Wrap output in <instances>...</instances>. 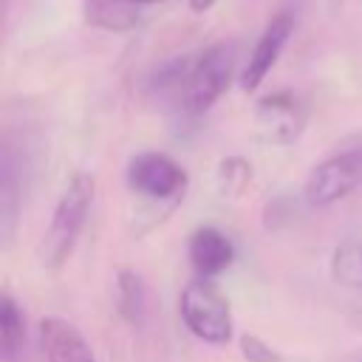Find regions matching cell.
Wrapping results in <instances>:
<instances>
[{
	"instance_id": "cell-1",
	"label": "cell",
	"mask_w": 362,
	"mask_h": 362,
	"mask_svg": "<svg viewBox=\"0 0 362 362\" xmlns=\"http://www.w3.org/2000/svg\"><path fill=\"white\" fill-rule=\"evenodd\" d=\"M235 65H238V51L235 42H212L206 45L195 59H189V68L184 74V82L170 102L178 119L195 122L201 119L232 85L235 79Z\"/></svg>"
},
{
	"instance_id": "cell-2",
	"label": "cell",
	"mask_w": 362,
	"mask_h": 362,
	"mask_svg": "<svg viewBox=\"0 0 362 362\" xmlns=\"http://www.w3.org/2000/svg\"><path fill=\"white\" fill-rule=\"evenodd\" d=\"M93 195H96V181L88 173H76L68 181V187L62 189V195L51 212V221L42 232L40 249H37L40 263L48 272H59L65 266V260L71 257V252L88 223Z\"/></svg>"
},
{
	"instance_id": "cell-3",
	"label": "cell",
	"mask_w": 362,
	"mask_h": 362,
	"mask_svg": "<svg viewBox=\"0 0 362 362\" xmlns=\"http://www.w3.org/2000/svg\"><path fill=\"white\" fill-rule=\"evenodd\" d=\"M178 314L187 331L206 345H229L232 339V305L209 277H195L178 297Z\"/></svg>"
},
{
	"instance_id": "cell-4",
	"label": "cell",
	"mask_w": 362,
	"mask_h": 362,
	"mask_svg": "<svg viewBox=\"0 0 362 362\" xmlns=\"http://www.w3.org/2000/svg\"><path fill=\"white\" fill-rule=\"evenodd\" d=\"M362 187V147H351L314 164L305 178L303 198L311 209H328Z\"/></svg>"
},
{
	"instance_id": "cell-5",
	"label": "cell",
	"mask_w": 362,
	"mask_h": 362,
	"mask_svg": "<svg viewBox=\"0 0 362 362\" xmlns=\"http://www.w3.org/2000/svg\"><path fill=\"white\" fill-rule=\"evenodd\" d=\"M127 187L147 201H178L189 184L187 170L167 153L141 150L127 161Z\"/></svg>"
},
{
	"instance_id": "cell-6",
	"label": "cell",
	"mask_w": 362,
	"mask_h": 362,
	"mask_svg": "<svg viewBox=\"0 0 362 362\" xmlns=\"http://www.w3.org/2000/svg\"><path fill=\"white\" fill-rule=\"evenodd\" d=\"M252 116H255V130L266 144L288 147L303 136L308 124V105L291 90H277L257 99Z\"/></svg>"
},
{
	"instance_id": "cell-7",
	"label": "cell",
	"mask_w": 362,
	"mask_h": 362,
	"mask_svg": "<svg viewBox=\"0 0 362 362\" xmlns=\"http://www.w3.org/2000/svg\"><path fill=\"white\" fill-rule=\"evenodd\" d=\"M291 31H294V17H291V11H277V14L266 23V28H263L260 40L255 42V48H252V54H249V59H246V65H243V71H240V79H238V85H240L246 93L257 90V88L263 85V79L269 76V71L277 65V57L283 54V48H286V42H288Z\"/></svg>"
},
{
	"instance_id": "cell-8",
	"label": "cell",
	"mask_w": 362,
	"mask_h": 362,
	"mask_svg": "<svg viewBox=\"0 0 362 362\" xmlns=\"http://www.w3.org/2000/svg\"><path fill=\"white\" fill-rule=\"evenodd\" d=\"M40 348L45 362H96L85 334L62 317L40 320Z\"/></svg>"
},
{
	"instance_id": "cell-9",
	"label": "cell",
	"mask_w": 362,
	"mask_h": 362,
	"mask_svg": "<svg viewBox=\"0 0 362 362\" xmlns=\"http://www.w3.org/2000/svg\"><path fill=\"white\" fill-rule=\"evenodd\" d=\"M187 257L198 277H218L235 263V243L215 226H198L187 235Z\"/></svg>"
},
{
	"instance_id": "cell-10",
	"label": "cell",
	"mask_w": 362,
	"mask_h": 362,
	"mask_svg": "<svg viewBox=\"0 0 362 362\" xmlns=\"http://www.w3.org/2000/svg\"><path fill=\"white\" fill-rule=\"evenodd\" d=\"M116 311L127 325H133V328L144 325L147 288L136 269H119V274H116Z\"/></svg>"
},
{
	"instance_id": "cell-11",
	"label": "cell",
	"mask_w": 362,
	"mask_h": 362,
	"mask_svg": "<svg viewBox=\"0 0 362 362\" xmlns=\"http://www.w3.org/2000/svg\"><path fill=\"white\" fill-rule=\"evenodd\" d=\"M0 348L3 362H17L25 348V317L8 291L0 297Z\"/></svg>"
},
{
	"instance_id": "cell-12",
	"label": "cell",
	"mask_w": 362,
	"mask_h": 362,
	"mask_svg": "<svg viewBox=\"0 0 362 362\" xmlns=\"http://www.w3.org/2000/svg\"><path fill=\"white\" fill-rule=\"evenodd\" d=\"M331 280L345 288H362V240H342L331 252Z\"/></svg>"
},
{
	"instance_id": "cell-13",
	"label": "cell",
	"mask_w": 362,
	"mask_h": 362,
	"mask_svg": "<svg viewBox=\"0 0 362 362\" xmlns=\"http://www.w3.org/2000/svg\"><path fill=\"white\" fill-rule=\"evenodd\" d=\"M252 178H255L252 164L243 156H226V158H221V164H218V192L223 198H240L249 189Z\"/></svg>"
},
{
	"instance_id": "cell-14",
	"label": "cell",
	"mask_w": 362,
	"mask_h": 362,
	"mask_svg": "<svg viewBox=\"0 0 362 362\" xmlns=\"http://www.w3.org/2000/svg\"><path fill=\"white\" fill-rule=\"evenodd\" d=\"M240 356L246 362H286V356L280 351H274L269 342H263L255 334H243L240 337Z\"/></svg>"
},
{
	"instance_id": "cell-15",
	"label": "cell",
	"mask_w": 362,
	"mask_h": 362,
	"mask_svg": "<svg viewBox=\"0 0 362 362\" xmlns=\"http://www.w3.org/2000/svg\"><path fill=\"white\" fill-rule=\"evenodd\" d=\"M99 3H127V6H147V3H158V0H85V8L88 6H99Z\"/></svg>"
},
{
	"instance_id": "cell-16",
	"label": "cell",
	"mask_w": 362,
	"mask_h": 362,
	"mask_svg": "<svg viewBox=\"0 0 362 362\" xmlns=\"http://www.w3.org/2000/svg\"><path fill=\"white\" fill-rule=\"evenodd\" d=\"M187 3H189V8H192V11L204 14V11H209V8H212L218 0H187Z\"/></svg>"
},
{
	"instance_id": "cell-17",
	"label": "cell",
	"mask_w": 362,
	"mask_h": 362,
	"mask_svg": "<svg viewBox=\"0 0 362 362\" xmlns=\"http://www.w3.org/2000/svg\"><path fill=\"white\" fill-rule=\"evenodd\" d=\"M359 362H362V359H359Z\"/></svg>"
}]
</instances>
